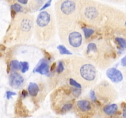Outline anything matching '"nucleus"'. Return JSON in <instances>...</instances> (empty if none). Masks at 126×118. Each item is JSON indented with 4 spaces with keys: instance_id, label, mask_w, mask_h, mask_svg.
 Here are the masks:
<instances>
[{
    "instance_id": "nucleus-1",
    "label": "nucleus",
    "mask_w": 126,
    "mask_h": 118,
    "mask_svg": "<svg viewBox=\"0 0 126 118\" xmlns=\"http://www.w3.org/2000/svg\"><path fill=\"white\" fill-rule=\"evenodd\" d=\"M68 59L67 67L73 79L84 88L91 87L95 83L97 71L91 61L87 59L77 56Z\"/></svg>"
},
{
    "instance_id": "nucleus-2",
    "label": "nucleus",
    "mask_w": 126,
    "mask_h": 118,
    "mask_svg": "<svg viewBox=\"0 0 126 118\" xmlns=\"http://www.w3.org/2000/svg\"><path fill=\"white\" fill-rule=\"evenodd\" d=\"M78 4L79 18L91 27L97 28L105 25L107 18L110 17V9L97 1H79Z\"/></svg>"
},
{
    "instance_id": "nucleus-3",
    "label": "nucleus",
    "mask_w": 126,
    "mask_h": 118,
    "mask_svg": "<svg viewBox=\"0 0 126 118\" xmlns=\"http://www.w3.org/2000/svg\"><path fill=\"white\" fill-rule=\"evenodd\" d=\"M60 41L71 50L78 52L83 47L82 28L78 22L57 23Z\"/></svg>"
},
{
    "instance_id": "nucleus-4",
    "label": "nucleus",
    "mask_w": 126,
    "mask_h": 118,
    "mask_svg": "<svg viewBox=\"0 0 126 118\" xmlns=\"http://www.w3.org/2000/svg\"><path fill=\"white\" fill-rule=\"evenodd\" d=\"M56 32L55 16L51 9L43 11L38 14L34 26V33L40 41H50Z\"/></svg>"
},
{
    "instance_id": "nucleus-5",
    "label": "nucleus",
    "mask_w": 126,
    "mask_h": 118,
    "mask_svg": "<svg viewBox=\"0 0 126 118\" xmlns=\"http://www.w3.org/2000/svg\"><path fill=\"white\" fill-rule=\"evenodd\" d=\"M86 58L100 68H105L109 65L108 60L114 59V54L107 44L103 42H92L87 45L85 53Z\"/></svg>"
},
{
    "instance_id": "nucleus-6",
    "label": "nucleus",
    "mask_w": 126,
    "mask_h": 118,
    "mask_svg": "<svg viewBox=\"0 0 126 118\" xmlns=\"http://www.w3.org/2000/svg\"><path fill=\"white\" fill-rule=\"evenodd\" d=\"M55 12L57 23L76 22L79 19V4L77 1H56Z\"/></svg>"
},
{
    "instance_id": "nucleus-7",
    "label": "nucleus",
    "mask_w": 126,
    "mask_h": 118,
    "mask_svg": "<svg viewBox=\"0 0 126 118\" xmlns=\"http://www.w3.org/2000/svg\"><path fill=\"white\" fill-rule=\"evenodd\" d=\"M16 40L25 42L30 39L34 28V17L31 15L19 14L16 17Z\"/></svg>"
},
{
    "instance_id": "nucleus-8",
    "label": "nucleus",
    "mask_w": 126,
    "mask_h": 118,
    "mask_svg": "<svg viewBox=\"0 0 126 118\" xmlns=\"http://www.w3.org/2000/svg\"><path fill=\"white\" fill-rule=\"evenodd\" d=\"M24 82V79L23 76L16 71H13L9 75V84L10 86L13 88H19Z\"/></svg>"
},
{
    "instance_id": "nucleus-9",
    "label": "nucleus",
    "mask_w": 126,
    "mask_h": 118,
    "mask_svg": "<svg viewBox=\"0 0 126 118\" xmlns=\"http://www.w3.org/2000/svg\"><path fill=\"white\" fill-rule=\"evenodd\" d=\"M107 76L112 82L114 83L121 82L123 79L122 73L115 68L108 69L107 71Z\"/></svg>"
},
{
    "instance_id": "nucleus-10",
    "label": "nucleus",
    "mask_w": 126,
    "mask_h": 118,
    "mask_svg": "<svg viewBox=\"0 0 126 118\" xmlns=\"http://www.w3.org/2000/svg\"><path fill=\"white\" fill-rule=\"evenodd\" d=\"M76 108L82 113H89L92 110V105L87 100H80L76 102Z\"/></svg>"
},
{
    "instance_id": "nucleus-11",
    "label": "nucleus",
    "mask_w": 126,
    "mask_h": 118,
    "mask_svg": "<svg viewBox=\"0 0 126 118\" xmlns=\"http://www.w3.org/2000/svg\"><path fill=\"white\" fill-rule=\"evenodd\" d=\"M36 73L43 75H48L49 72V64L45 60H41L34 70Z\"/></svg>"
},
{
    "instance_id": "nucleus-12",
    "label": "nucleus",
    "mask_w": 126,
    "mask_h": 118,
    "mask_svg": "<svg viewBox=\"0 0 126 118\" xmlns=\"http://www.w3.org/2000/svg\"><path fill=\"white\" fill-rule=\"evenodd\" d=\"M118 109V106L116 104H110L106 105L103 108V111L106 115L112 116L115 114Z\"/></svg>"
},
{
    "instance_id": "nucleus-13",
    "label": "nucleus",
    "mask_w": 126,
    "mask_h": 118,
    "mask_svg": "<svg viewBox=\"0 0 126 118\" xmlns=\"http://www.w3.org/2000/svg\"><path fill=\"white\" fill-rule=\"evenodd\" d=\"M28 91L32 97H36L39 92V86L34 82H30L28 85Z\"/></svg>"
},
{
    "instance_id": "nucleus-14",
    "label": "nucleus",
    "mask_w": 126,
    "mask_h": 118,
    "mask_svg": "<svg viewBox=\"0 0 126 118\" xmlns=\"http://www.w3.org/2000/svg\"><path fill=\"white\" fill-rule=\"evenodd\" d=\"M43 3H44L43 1H32L30 2V7L33 10L38 9Z\"/></svg>"
},
{
    "instance_id": "nucleus-15",
    "label": "nucleus",
    "mask_w": 126,
    "mask_h": 118,
    "mask_svg": "<svg viewBox=\"0 0 126 118\" xmlns=\"http://www.w3.org/2000/svg\"><path fill=\"white\" fill-rule=\"evenodd\" d=\"M58 50H59V52L62 55H72V53L68 50L67 48L63 45H59L57 46Z\"/></svg>"
},
{
    "instance_id": "nucleus-16",
    "label": "nucleus",
    "mask_w": 126,
    "mask_h": 118,
    "mask_svg": "<svg viewBox=\"0 0 126 118\" xmlns=\"http://www.w3.org/2000/svg\"><path fill=\"white\" fill-rule=\"evenodd\" d=\"M10 66H11V68L14 71H16V70H20L21 69L20 63L18 62L17 60H12L10 62Z\"/></svg>"
},
{
    "instance_id": "nucleus-17",
    "label": "nucleus",
    "mask_w": 126,
    "mask_h": 118,
    "mask_svg": "<svg viewBox=\"0 0 126 118\" xmlns=\"http://www.w3.org/2000/svg\"><path fill=\"white\" fill-rule=\"evenodd\" d=\"M82 30L86 39H89L94 33V30L93 29H91V28H82Z\"/></svg>"
},
{
    "instance_id": "nucleus-18",
    "label": "nucleus",
    "mask_w": 126,
    "mask_h": 118,
    "mask_svg": "<svg viewBox=\"0 0 126 118\" xmlns=\"http://www.w3.org/2000/svg\"><path fill=\"white\" fill-rule=\"evenodd\" d=\"M11 9H12V11H14V12H23V7H22L20 4L17 3L14 4L13 5L11 6Z\"/></svg>"
},
{
    "instance_id": "nucleus-19",
    "label": "nucleus",
    "mask_w": 126,
    "mask_h": 118,
    "mask_svg": "<svg viewBox=\"0 0 126 118\" xmlns=\"http://www.w3.org/2000/svg\"><path fill=\"white\" fill-rule=\"evenodd\" d=\"M116 41L117 42L119 46L123 49H126V40L124 38H116Z\"/></svg>"
},
{
    "instance_id": "nucleus-20",
    "label": "nucleus",
    "mask_w": 126,
    "mask_h": 118,
    "mask_svg": "<svg viewBox=\"0 0 126 118\" xmlns=\"http://www.w3.org/2000/svg\"><path fill=\"white\" fill-rule=\"evenodd\" d=\"M69 83H70V84L71 85V86H72L73 87H75V88H80V89H81V88H82V86H81V84H79L76 80L73 79L72 77L69 79Z\"/></svg>"
},
{
    "instance_id": "nucleus-21",
    "label": "nucleus",
    "mask_w": 126,
    "mask_h": 118,
    "mask_svg": "<svg viewBox=\"0 0 126 118\" xmlns=\"http://www.w3.org/2000/svg\"><path fill=\"white\" fill-rule=\"evenodd\" d=\"M20 63L21 65V71L23 73H25L29 70V64L27 61H22Z\"/></svg>"
},
{
    "instance_id": "nucleus-22",
    "label": "nucleus",
    "mask_w": 126,
    "mask_h": 118,
    "mask_svg": "<svg viewBox=\"0 0 126 118\" xmlns=\"http://www.w3.org/2000/svg\"><path fill=\"white\" fill-rule=\"evenodd\" d=\"M71 93L73 97L75 98H78L81 93V89L77 88H71Z\"/></svg>"
},
{
    "instance_id": "nucleus-23",
    "label": "nucleus",
    "mask_w": 126,
    "mask_h": 118,
    "mask_svg": "<svg viewBox=\"0 0 126 118\" xmlns=\"http://www.w3.org/2000/svg\"><path fill=\"white\" fill-rule=\"evenodd\" d=\"M63 70H64V66H63V62L62 61H59L57 71L58 73L60 74V73H62L63 71Z\"/></svg>"
},
{
    "instance_id": "nucleus-24",
    "label": "nucleus",
    "mask_w": 126,
    "mask_h": 118,
    "mask_svg": "<svg viewBox=\"0 0 126 118\" xmlns=\"http://www.w3.org/2000/svg\"><path fill=\"white\" fill-rule=\"evenodd\" d=\"M90 95H91V99H92V101H94V102H95V101L97 100V97H96V95H95V93L94 90H92L91 91Z\"/></svg>"
},
{
    "instance_id": "nucleus-25",
    "label": "nucleus",
    "mask_w": 126,
    "mask_h": 118,
    "mask_svg": "<svg viewBox=\"0 0 126 118\" xmlns=\"http://www.w3.org/2000/svg\"><path fill=\"white\" fill-rule=\"evenodd\" d=\"M16 93L15 92H11V91H7L6 92V97H7V99H9L12 95H16Z\"/></svg>"
},
{
    "instance_id": "nucleus-26",
    "label": "nucleus",
    "mask_w": 126,
    "mask_h": 118,
    "mask_svg": "<svg viewBox=\"0 0 126 118\" xmlns=\"http://www.w3.org/2000/svg\"><path fill=\"white\" fill-rule=\"evenodd\" d=\"M51 2H52V1H48V2H47V3H46L45 4H44V6H43V7H41V8L40 11H43V10H44V9H47V7H49V6H50Z\"/></svg>"
},
{
    "instance_id": "nucleus-27",
    "label": "nucleus",
    "mask_w": 126,
    "mask_h": 118,
    "mask_svg": "<svg viewBox=\"0 0 126 118\" xmlns=\"http://www.w3.org/2000/svg\"><path fill=\"white\" fill-rule=\"evenodd\" d=\"M121 64H122V65H123V66H126V55L125 57H124V58H123V59H122Z\"/></svg>"
},
{
    "instance_id": "nucleus-28",
    "label": "nucleus",
    "mask_w": 126,
    "mask_h": 118,
    "mask_svg": "<svg viewBox=\"0 0 126 118\" xmlns=\"http://www.w3.org/2000/svg\"><path fill=\"white\" fill-rule=\"evenodd\" d=\"M18 2H20V3L21 4H27V3H28V1H21V0H19V1H18Z\"/></svg>"
},
{
    "instance_id": "nucleus-29",
    "label": "nucleus",
    "mask_w": 126,
    "mask_h": 118,
    "mask_svg": "<svg viewBox=\"0 0 126 118\" xmlns=\"http://www.w3.org/2000/svg\"><path fill=\"white\" fill-rule=\"evenodd\" d=\"M6 49V47L3 44H0V50H4Z\"/></svg>"
},
{
    "instance_id": "nucleus-30",
    "label": "nucleus",
    "mask_w": 126,
    "mask_h": 118,
    "mask_svg": "<svg viewBox=\"0 0 126 118\" xmlns=\"http://www.w3.org/2000/svg\"><path fill=\"white\" fill-rule=\"evenodd\" d=\"M123 25H124V28H125L126 30V18H125V20H123Z\"/></svg>"
},
{
    "instance_id": "nucleus-31",
    "label": "nucleus",
    "mask_w": 126,
    "mask_h": 118,
    "mask_svg": "<svg viewBox=\"0 0 126 118\" xmlns=\"http://www.w3.org/2000/svg\"><path fill=\"white\" fill-rule=\"evenodd\" d=\"M123 117L124 118H126V108L124 109V111H123Z\"/></svg>"
},
{
    "instance_id": "nucleus-32",
    "label": "nucleus",
    "mask_w": 126,
    "mask_h": 118,
    "mask_svg": "<svg viewBox=\"0 0 126 118\" xmlns=\"http://www.w3.org/2000/svg\"><path fill=\"white\" fill-rule=\"evenodd\" d=\"M1 56H2V54H1V53L0 52V57H1Z\"/></svg>"
}]
</instances>
